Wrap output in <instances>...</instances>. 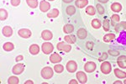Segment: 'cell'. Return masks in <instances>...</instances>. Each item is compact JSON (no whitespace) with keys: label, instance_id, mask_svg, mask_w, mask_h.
I'll use <instances>...</instances> for the list:
<instances>
[{"label":"cell","instance_id":"2e32d148","mask_svg":"<svg viewBox=\"0 0 126 84\" xmlns=\"http://www.w3.org/2000/svg\"><path fill=\"white\" fill-rule=\"evenodd\" d=\"M77 34H78V37L79 39H81V40H83V39H85V38L87 37V30H85V29L81 28V29H79V30H78V33H77Z\"/></svg>","mask_w":126,"mask_h":84},{"label":"cell","instance_id":"ac0fdd59","mask_svg":"<svg viewBox=\"0 0 126 84\" xmlns=\"http://www.w3.org/2000/svg\"><path fill=\"white\" fill-rule=\"evenodd\" d=\"M88 3V0H77L75 2V4L77 7H78L79 9H82Z\"/></svg>","mask_w":126,"mask_h":84},{"label":"cell","instance_id":"836d02e7","mask_svg":"<svg viewBox=\"0 0 126 84\" xmlns=\"http://www.w3.org/2000/svg\"><path fill=\"white\" fill-rule=\"evenodd\" d=\"M96 7H97V12H98L99 14H104V9H103V7L102 5L97 4Z\"/></svg>","mask_w":126,"mask_h":84},{"label":"cell","instance_id":"f546056e","mask_svg":"<svg viewBox=\"0 0 126 84\" xmlns=\"http://www.w3.org/2000/svg\"><path fill=\"white\" fill-rule=\"evenodd\" d=\"M66 14H67L68 15H72V14H74L75 12H76V9H75L74 6L69 5L68 7L66 8Z\"/></svg>","mask_w":126,"mask_h":84},{"label":"cell","instance_id":"d590c367","mask_svg":"<svg viewBox=\"0 0 126 84\" xmlns=\"http://www.w3.org/2000/svg\"><path fill=\"white\" fill-rule=\"evenodd\" d=\"M11 4L12 6H14V7H17V6L19 5L20 3V0H11Z\"/></svg>","mask_w":126,"mask_h":84},{"label":"cell","instance_id":"44dd1931","mask_svg":"<svg viewBox=\"0 0 126 84\" xmlns=\"http://www.w3.org/2000/svg\"><path fill=\"white\" fill-rule=\"evenodd\" d=\"M115 38V34H113V33H109V34H107L103 36V41L104 42H110L113 40H114Z\"/></svg>","mask_w":126,"mask_h":84},{"label":"cell","instance_id":"74e56055","mask_svg":"<svg viewBox=\"0 0 126 84\" xmlns=\"http://www.w3.org/2000/svg\"><path fill=\"white\" fill-rule=\"evenodd\" d=\"M109 53H110V54L112 55V56H118V55L119 54V51H115V50H109Z\"/></svg>","mask_w":126,"mask_h":84},{"label":"cell","instance_id":"cb8c5ba5","mask_svg":"<svg viewBox=\"0 0 126 84\" xmlns=\"http://www.w3.org/2000/svg\"><path fill=\"white\" fill-rule=\"evenodd\" d=\"M64 40H66V42L69 43V44H74L76 42V38H75L74 35H72V34L66 35L64 37Z\"/></svg>","mask_w":126,"mask_h":84},{"label":"cell","instance_id":"9a60e30c","mask_svg":"<svg viewBox=\"0 0 126 84\" xmlns=\"http://www.w3.org/2000/svg\"><path fill=\"white\" fill-rule=\"evenodd\" d=\"M3 34L5 37H10L13 34V30L10 26H4L3 29Z\"/></svg>","mask_w":126,"mask_h":84},{"label":"cell","instance_id":"6da1fadb","mask_svg":"<svg viewBox=\"0 0 126 84\" xmlns=\"http://www.w3.org/2000/svg\"><path fill=\"white\" fill-rule=\"evenodd\" d=\"M41 77H43L44 79H50L52 77H53V70H52L51 67H44L43 69L41 70Z\"/></svg>","mask_w":126,"mask_h":84},{"label":"cell","instance_id":"e0dca14e","mask_svg":"<svg viewBox=\"0 0 126 84\" xmlns=\"http://www.w3.org/2000/svg\"><path fill=\"white\" fill-rule=\"evenodd\" d=\"M114 74L118 77V78H119V79L125 78V77H126V72H125V71H123L121 70H119V69H118V68L114 69Z\"/></svg>","mask_w":126,"mask_h":84},{"label":"cell","instance_id":"e575fe53","mask_svg":"<svg viewBox=\"0 0 126 84\" xmlns=\"http://www.w3.org/2000/svg\"><path fill=\"white\" fill-rule=\"evenodd\" d=\"M111 19H112V22H119L120 18H119V14H113L111 17Z\"/></svg>","mask_w":126,"mask_h":84},{"label":"cell","instance_id":"4316f807","mask_svg":"<svg viewBox=\"0 0 126 84\" xmlns=\"http://www.w3.org/2000/svg\"><path fill=\"white\" fill-rule=\"evenodd\" d=\"M8 83L9 84H18L19 83V79L18 78L15 76H13V77H10L9 79H8Z\"/></svg>","mask_w":126,"mask_h":84},{"label":"cell","instance_id":"484cf974","mask_svg":"<svg viewBox=\"0 0 126 84\" xmlns=\"http://www.w3.org/2000/svg\"><path fill=\"white\" fill-rule=\"evenodd\" d=\"M26 3L29 5V7L32 8V9H35L38 7V1L37 0H26Z\"/></svg>","mask_w":126,"mask_h":84},{"label":"cell","instance_id":"7c38bea8","mask_svg":"<svg viewBox=\"0 0 126 84\" xmlns=\"http://www.w3.org/2000/svg\"><path fill=\"white\" fill-rule=\"evenodd\" d=\"M117 64L119 67L125 69L126 68V56H120L117 59Z\"/></svg>","mask_w":126,"mask_h":84},{"label":"cell","instance_id":"1f68e13d","mask_svg":"<svg viewBox=\"0 0 126 84\" xmlns=\"http://www.w3.org/2000/svg\"><path fill=\"white\" fill-rule=\"evenodd\" d=\"M54 70L56 71V72L57 73H62L63 71H64V67L62 65H56L54 67Z\"/></svg>","mask_w":126,"mask_h":84},{"label":"cell","instance_id":"30bf717a","mask_svg":"<svg viewBox=\"0 0 126 84\" xmlns=\"http://www.w3.org/2000/svg\"><path fill=\"white\" fill-rule=\"evenodd\" d=\"M41 37L43 40H50L53 37V34H52L51 31H50V30H43L41 33Z\"/></svg>","mask_w":126,"mask_h":84},{"label":"cell","instance_id":"277c9868","mask_svg":"<svg viewBox=\"0 0 126 84\" xmlns=\"http://www.w3.org/2000/svg\"><path fill=\"white\" fill-rule=\"evenodd\" d=\"M56 47H57V49L59 50L64 51V52H69L72 50V47H71L70 45L66 44L65 42H59Z\"/></svg>","mask_w":126,"mask_h":84},{"label":"cell","instance_id":"b9f144b4","mask_svg":"<svg viewBox=\"0 0 126 84\" xmlns=\"http://www.w3.org/2000/svg\"><path fill=\"white\" fill-rule=\"evenodd\" d=\"M34 82L31 81V80H28V81H26L25 83H24V84H33Z\"/></svg>","mask_w":126,"mask_h":84},{"label":"cell","instance_id":"ab89813d","mask_svg":"<svg viewBox=\"0 0 126 84\" xmlns=\"http://www.w3.org/2000/svg\"><path fill=\"white\" fill-rule=\"evenodd\" d=\"M24 59V57L23 56H17L16 57V61H22Z\"/></svg>","mask_w":126,"mask_h":84},{"label":"cell","instance_id":"7402d4cb","mask_svg":"<svg viewBox=\"0 0 126 84\" xmlns=\"http://www.w3.org/2000/svg\"><path fill=\"white\" fill-rule=\"evenodd\" d=\"M126 30V22H120L115 26V30L117 32H120L122 30Z\"/></svg>","mask_w":126,"mask_h":84},{"label":"cell","instance_id":"d4e9b609","mask_svg":"<svg viewBox=\"0 0 126 84\" xmlns=\"http://www.w3.org/2000/svg\"><path fill=\"white\" fill-rule=\"evenodd\" d=\"M59 15V10L57 9H53L50 12L47 14L48 18H56Z\"/></svg>","mask_w":126,"mask_h":84},{"label":"cell","instance_id":"9c48e42d","mask_svg":"<svg viewBox=\"0 0 126 84\" xmlns=\"http://www.w3.org/2000/svg\"><path fill=\"white\" fill-rule=\"evenodd\" d=\"M76 77L80 83H87V75H86V73H84L83 71H78V72H77Z\"/></svg>","mask_w":126,"mask_h":84},{"label":"cell","instance_id":"7dc6e473","mask_svg":"<svg viewBox=\"0 0 126 84\" xmlns=\"http://www.w3.org/2000/svg\"><path fill=\"white\" fill-rule=\"evenodd\" d=\"M49 1H54V0H49Z\"/></svg>","mask_w":126,"mask_h":84},{"label":"cell","instance_id":"f35d334b","mask_svg":"<svg viewBox=\"0 0 126 84\" xmlns=\"http://www.w3.org/2000/svg\"><path fill=\"white\" fill-rule=\"evenodd\" d=\"M107 57H108V54H107V53H103V56L102 57H100V58H99L98 59V61H103V60H105V59H106L107 58Z\"/></svg>","mask_w":126,"mask_h":84},{"label":"cell","instance_id":"f6af8a7d","mask_svg":"<svg viewBox=\"0 0 126 84\" xmlns=\"http://www.w3.org/2000/svg\"><path fill=\"white\" fill-rule=\"evenodd\" d=\"M117 83L121 84V83H122V82H120V81H118V82H115V83H114V84H117Z\"/></svg>","mask_w":126,"mask_h":84},{"label":"cell","instance_id":"8fae6325","mask_svg":"<svg viewBox=\"0 0 126 84\" xmlns=\"http://www.w3.org/2000/svg\"><path fill=\"white\" fill-rule=\"evenodd\" d=\"M50 9V4L48 3V2L45 1V0H43V1L40 2V11L46 13V12H47Z\"/></svg>","mask_w":126,"mask_h":84},{"label":"cell","instance_id":"f1b7e54d","mask_svg":"<svg viewBox=\"0 0 126 84\" xmlns=\"http://www.w3.org/2000/svg\"><path fill=\"white\" fill-rule=\"evenodd\" d=\"M92 26L94 29H99L101 27V21L97 19H94L92 20Z\"/></svg>","mask_w":126,"mask_h":84},{"label":"cell","instance_id":"83f0119b","mask_svg":"<svg viewBox=\"0 0 126 84\" xmlns=\"http://www.w3.org/2000/svg\"><path fill=\"white\" fill-rule=\"evenodd\" d=\"M7 18H8L7 10L3 9H0V20L3 21V20H5Z\"/></svg>","mask_w":126,"mask_h":84},{"label":"cell","instance_id":"ffe728a7","mask_svg":"<svg viewBox=\"0 0 126 84\" xmlns=\"http://www.w3.org/2000/svg\"><path fill=\"white\" fill-rule=\"evenodd\" d=\"M111 9L113 10V12H115V13H119L122 9V5L119 3H113V4L111 5Z\"/></svg>","mask_w":126,"mask_h":84},{"label":"cell","instance_id":"8d00e7d4","mask_svg":"<svg viewBox=\"0 0 126 84\" xmlns=\"http://www.w3.org/2000/svg\"><path fill=\"white\" fill-rule=\"evenodd\" d=\"M87 49H89V50H92V49L93 48V46H94V44L92 42V41H88V42H87Z\"/></svg>","mask_w":126,"mask_h":84},{"label":"cell","instance_id":"5b68a950","mask_svg":"<svg viewBox=\"0 0 126 84\" xmlns=\"http://www.w3.org/2000/svg\"><path fill=\"white\" fill-rule=\"evenodd\" d=\"M84 70L86 71V72L91 73L93 71L96 70V64L93 61H88L84 65Z\"/></svg>","mask_w":126,"mask_h":84},{"label":"cell","instance_id":"ee69618b","mask_svg":"<svg viewBox=\"0 0 126 84\" xmlns=\"http://www.w3.org/2000/svg\"><path fill=\"white\" fill-rule=\"evenodd\" d=\"M73 0H63V2L64 3H71V2H72Z\"/></svg>","mask_w":126,"mask_h":84},{"label":"cell","instance_id":"603a6c76","mask_svg":"<svg viewBox=\"0 0 126 84\" xmlns=\"http://www.w3.org/2000/svg\"><path fill=\"white\" fill-rule=\"evenodd\" d=\"M73 30H74V27L72 24H66L63 27V31L66 34H71V33L73 32Z\"/></svg>","mask_w":126,"mask_h":84},{"label":"cell","instance_id":"ba28073f","mask_svg":"<svg viewBox=\"0 0 126 84\" xmlns=\"http://www.w3.org/2000/svg\"><path fill=\"white\" fill-rule=\"evenodd\" d=\"M18 34H19L20 37L27 39L31 36L32 33L30 30H28V29H21V30H19V31H18Z\"/></svg>","mask_w":126,"mask_h":84},{"label":"cell","instance_id":"8992f818","mask_svg":"<svg viewBox=\"0 0 126 84\" xmlns=\"http://www.w3.org/2000/svg\"><path fill=\"white\" fill-rule=\"evenodd\" d=\"M66 68L69 72H75L78 69V65L74 61H69L67 63H66Z\"/></svg>","mask_w":126,"mask_h":84},{"label":"cell","instance_id":"7a4b0ae2","mask_svg":"<svg viewBox=\"0 0 126 84\" xmlns=\"http://www.w3.org/2000/svg\"><path fill=\"white\" fill-rule=\"evenodd\" d=\"M41 49H42V51L44 52V54L47 55V54H50L54 50V46L50 42H45L42 44V46H41Z\"/></svg>","mask_w":126,"mask_h":84},{"label":"cell","instance_id":"d6a6232c","mask_svg":"<svg viewBox=\"0 0 126 84\" xmlns=\"http://www.w3.org/2000/svg\"><path fill=\"white\" fill-rule=\"evenodd\" d=\"M103 30H104V31H109V22L108 19H105L103 21Z\"/></svg>","mask_w":126,"mask_h":84},{"label":"cell","instance_id":"d6986e66","mask_svg":"<svg viewBox=\"0 0 126 84\" xmlns=\"http://www.w3.org/2000/svg\"><path fill=\"white\" fill-rule=\"evenodd\" d=\"M3 48L5 51H11V50H13L15 49V46L11 42H6L3 46Z\"/></svg>","mask_w":126,"mask_h":84},{"label":"cell","instance_id":"4fadbf2b","mask_svg":"<svg viewBox=\"0 0 126 84\" xmlns=\"http://www.w3.org/2000/svg\"><path fill=\"white\" fill-rule=\"evenodd\" d=\"M62 58L61 56H59L57 53H53L51 56H50V61L52 63H58L60 61H62Z\"/></svg>","mask_w":126,"mask_h":84},{"label":"cell","instance_id":"bcb514c9","mask_svg":"<svg viewBox=\"0 0 126 84\" xmlns=\"http://www.w3.org/2000/svg\"><path fill=\"white\" fill-rule=\"evenodd\" d=\"M124 83H125L126 84V80H125V82H124Z\"/></svg>","mask_w":126,"mask_h":84},{"label":"cell","instance_id":"7bdbcfd3","mask_svg":"<svg viewBox=\"0 0 126 84\" xmlns=\"http://www.w3.org/2000/svg\"><path fill=\"white\" fill-rule=\"evenodd\" d=\"M108 1H109V0H98V2H100V3H108Z\"/></svg>","mask_w":126,"mask_h":84},{"label":"cell","instance_id":"4dcf8cb0","mask_svg":"<svg viewBox=\"0 0 126 84\" xmlns=\"http://www.w3.org/2000/svg\"><path fill=\"white\" fill-rule=\"evenodd\" d=\"M86 13L88 15H94L95 13H96V10H95L94 7H93V6H88L86 9Z\"/></svg>","mask_w":126,"mask_h":84},{"label":"cell","instance_id":"3957f363","mask_svg":"<svg viewBox=\"0 0 126 84\" xmlns=\"http://www.w3.org/2000/svg\"><path fill=\"white\" fill-rule=\"evenodd\" d=\"M100 69H101V71H102L103 74H106V75L109 74L112 71L111 64L109 62V61H103L100 67Z\"/></svg>","mask_w":126,"mask_h":84},{"label":"cell","instance_id":"60d3db41","mask_svg":"<svg viewBox=\"0 0 126 84\" xmlns=\"http://www.w3.org/2000/svg\"><path fill=\"white\" fill-rule=\"evenodd\" d=\"M72 83H73V84H78V83L76 81V80H73V79H72V80H71V81L69 82V84H72Z\"/></svg>","mask_w":126,"mask_h":84},{"label":"cell","instance_id":"5bb4252c","mask_svg":"<svg viewBox=\"0 0 126 84\" xmlns=\"http://www.w3.org/2000/svg\"><path fill=\"white\" fill-rule=\"evenodd\" d=\"M29 50H30V54L37 55V54H39V52H40V46L36 44H33L30 46Z\"/></svg>","mask_w":126,"mask_h":84},{"label":"cell","instance_id":"52a82bcc","mask_svg":"<svg viewBox=\"0 0 126 84\" xmlns=\"http://www.w3.org/2000/svg\"><path fill=\"white\" fill-rule=\"evenodd\" d=\"M24 70V65L23 63H18L13 67V73L15 75H19Z\"/></svg>","mask_w":126,"mask_h":84}]
</instances>
